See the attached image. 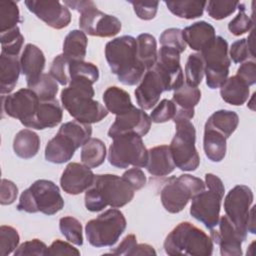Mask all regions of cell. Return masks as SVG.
<instances>
[{"instance_id":"cell-1","label":"cell","mask_w":256,"mask_h":256,"mask_svg":"<svg viewBox=\"0 0 256 256\" xmlns=\"http://www.w3.org/2000/svg\"><path fill=\"white\" fill-rule=\"evenodd\" d=\"M93 83L85 78L72 79L61 91L60 99L63 107L75 120L92 124L103 120L108 111L99 101L93 99Z\"/></svg>"},{"instance_id":"cell-2","label":"cell","mask_w":256,"mask_h":256,"mask_svg":"<svg viewBox=\"0 0 256 256\" xmlns=\"http://www.w3.org/2000/svg\"><path fill=\"white\" fill-rule=\"evenodd\" d=\"M105 58L111 72L124 85H136L146 72L137 58V42L133 36L124 35L107 42Z\"/></svg>"},{"instance_id":"cell-3","label":"cell","mask_w":256,"mask_h":256,"mask_svg":"<svg viewBox=\"0 0 256 256\" xmlns=\"http://www.w3.org/2000/svg\"><path fill=\"white\" fill-rule=\"evenodd\" d=\"M135 190L121 176L97 174L92 185L86 190L84 202L90 212H99L110 206L120 208L131 202Z\"/></svg>"},{"instance_id":"cell-4","label":"cell","mask_w":256,"mask_h":256,"mask_svg":"<svg viewBox=\"0 0 256 256\" xmlns=\"http://www.w3.org/2000/svg\"><path fill=\"white\" fill-rule=\"evenodd\" d=\"M163 247L166 254L171 256H210L213 252V241L192 223L181 222L166 236Z\"/></svg>"},{"instance_id":"cell-5","label":"cell","mask_w":256,"mask_h":256,"mask_svg":"<svg viewBox=\"0 0 256 256\" xmlns=\"http://www.w3.org/2000/svg\"><path fill=\"white\" fill-rule=\"evenodd\" d=\"M205 186L207 190H202L191 199L190 215L206 228L212 229L219 221L225 187L222 180L212 173L205 174Z\"/></svg>"},{"instance_id":"cell-6","label":"cell","mask_w":256,"mask_h":256,"mask_svg":"<svg viewBox=\"0 0 256 256\" xmlns=\"http://www.w3.org/2000/svg\"><path fill=\"white\" fill-rule=\"evenodd\" d=\"M64 207V200L58 186L47 179L36 180L24 190L19 199L17 209L27 213L41 212L54 215Z\"/></svg>"},{"instance_id":"cell-7","label":"cell","mask_w":256,"mask_h":256,"mask_svg":"<svg viewBox=\"0 0 256 256\" xmlns=\"http://www.w3.org/2000/svg\"><path fill=\"white\" fill-rule=\"evenodd\" d=\"M64 5L80 12L79 27L85 34L106 38L115 36L121 30V21L97 9L93 1H64Z\"/></svg>"},{"instance_id":"cell-8","label":"cell","mask_w":256,"mask_h":256,"mask_svg":"<svg viewBox=\"0 0 256 256\" xmlns=\"http://www.w3.org/2000/svg\"><path fill=\"white\" fill-rule=\"evenodd\" d=\"M126 225L124 214L116 208H111L86 223V238L94 247H111L125 231Z\"/></svg>"},{"instance_id":"cell-9","label":"cell","mask_w":256,"mask_h":256,"mask_svg":"<svg viewBox=\"0 0 256 256\" xmlns=\"http://www.w3.org/2000/svg\"><path fill=\"white\" fill-rule=\"evenodd\" d=\"M204 189L205 183L200 178L190 174L171 177L161 189V203L169 213H179L196 194Z\"/></svg>"},{"instance_id":"cell-10","label":"cell","mask_w":256,"mask_h":256,"mask_svg":"<svg viewBox=\"0 0 256 256\" xmlns=\"http://www.w3.org/2000/svg\"><path fill=\"white\" fill-rule=\"evenodd\" d=\"M176 132L169 145L175 167L182 171H194L200 164L195 147L196 130L190 120L175 123Z\"/></svg>"},{"instance_id":"cell-11","label":"cell","mask_w":256,"mask_h":256,"mask_svg":"<svg viewBox=\"0 0 256 256\" xmlns=\"http://www.w3.org/2000/svg\"><path fill=\"white\" fill-rule=\"evenodd\" d=\"M148 160V150L146 149L142 137L127 133L113 138L108 151V161L116 168H128L134 166L145 167Z\"/></svg>"},{"instance_id":"cell-12","label":"cell","mask_w":256,"mask_h":256,"mask_svg":"<svg viewBox=\"0 0 256 256\" xmlns=\"http://www.w3.org/2000/svg\"><path fill=\"white\" fill-rule=\"evenodd\" d=\"M228 50L226 39L216 36L213 43L200 52L205 65L206 84L210 89L220 88L228 78L231 64Z\"/></svg>"},{"instance_id":"cell-13","label":"cell","mask_w":256,"mask_h":256,"mask_svg":"<svg viewBox=\"0 0 256 256\" xmlns=\"http://www.w3.org/2000/svg\"><path fill=\"white\" fill-rule=\"evenodd\" d=\"M253 199V192L246 185L234 186L224 199L225 215L234 224L244 240L247 238L248 221Z\"/></svg>"},{"instance_id":"cell-14","label":"cell","mask_w":256,"mask_h":256,"mask_svg":"<svg viewBox=\"0 0 256 256\" xmlns=\"http://www.w3.org/2000/svg\"><path fill=\"white\" fill-rule=\"evenodd\" d=\"M1 101L3 113L20 120L25 127L35 116L40 103L37 94L29 88H21L13 94L2 95Z\"/></svg>"},{"instance_id":"cell-15","label":"cell","mask_w":256,"mask_h":256,"mask_svg":"<svg viewBox=\"0 0 256 256\" xmlns=\"http://www.w3.org/2000/svg\"><path fill=\"white\" fill-rule=\"evenodd\" d=\"M162 78L165 91L176 90L184 84L183 71L180 65V53L175 49L161 46L157 61L153 66Z\"/></svg>"},{"instance_id":"cell-16","label":"cell","mask_w":256,"mask_h":256,"mask_svg":"<svg viewBox=\"0 0 256 256\" xmlns=\"http://www.w3.org/2000/svg\"><path fill=\"white\" fill-rule=\"evenodd\" d=\"M26 7L39 19L54 29H63L71 21L68 7L57 0H26Z\"/></svg>"},{"instance_id":"cell-17","label":"cell","mask_w":256,"mask_h":256,"mask_svg":"<svg viewBox=\"0 0 256 256\" xmlns=\"http://www.w3.org/2000/svg\"><path fill=\"white\" fill-rule=\"evenodd\" d=\"M151 123L150 116L144 110L134 106L130 111L116 116L108 130V136L113 139L122 134L134 133L142 137L149 132Z\"/></svg>"},{"instance_id":"cell-18","label":"cell","mask_w":256,"mask_h":256,"mask_svg":"<svg viewBox=\"0 0 256 256\" xmlns=\"http://www.w3.org/2000/svg\"><path fill=\"white\" fill-rule=\"evenodd\" d=\"M217 229H210L211 240L219 245L222 256H241L242 242L245 240L241 237L234 224L224 215L219 217Z\"/></svg>"},{"instance_id":"cell-19","label":"cell","mask_w":256,"mask_h":256,"mask_svg":"<svg viewBox=\"0 0 256 256\" xmlns=\"http://www.w3.org/2000/svg\"><path fill=\"white\" fill-rule=\"evenodd\" d=\"M165 91V85L154 67L147 70L135 90V98L142 110L153 108L159 101L160 95Z\"/></svg>"},{"instance_id":"cell-20","label":"cell","mask_w":256,"mask_h":256,"mask_svg":"<svg viewBox=\"0 0 256 256\" xmlns=\"http://www.w3.org/2000/svg\"><path fill=\"white\" fill-rule=\"evenodd\" d=\"M95 174L91 168L77 162L69 163L60 178V186L70 195H78L86 191L93 183Z\"/></svg>"},{"instance_id":"cell-21","label":"cell","mask_w":256,"mask_h":256,"mask_svg":"<svg viewBox=\"0 0 256 256\" xmlns=\"http://www.w3.org/2000/svg\"><path fill=\"white\" fill-rule=\"evenodd\" d=\"M78 148H80L78 142L59 128L57 134L48 141L45 147V159L54 164H62L71 160Z\"/></svg>"},{"instance_id":"cell-22","label":"cell","mask_w":256,"mask_h":256,"mask_svg":"<svg viewBox=\"0 0 256 256\" xmlns=\"http://www.w3.org/2000/svg\"><path fill=\"white\" fill-rule=\"evenodd\" d=\"M201 99V91L197 87H191L184 83L174 90L172 101L176 105V113L172 119L174 123L191 120L194 117V107Z\"/></svg>"},{"instance_id":"cell-23","label":"cell","mask_w":256,"mask_h":256,"mask_svg":"<svg viewBox=\"0 0 256 256\" xmlns=\"http://www.w3.org/2000/svg\"><path fill=\"white\" fill-rule=\"evenodd\" d=\"M45 56L42 50L34 44H26L20 56L21 73L26 77L28 88L32 86L43 73Z\"/></svg>"},{"instance_id":"cell-24","label":"cell","mask_w":256,"mask_h":256,"mask_svg":"<svg viewBox=\"0 0 256 256\" xmlns=\"http://www.w3.org/2000/svg\"><path fill=\"white\" fill-rule=\"evenodd\" d=\"M182 36L189 47L198 52H202L209 47L216 38L215 28L206 21H198L182 30Z\"/></svg>"},{"instance_id":"cell-25","label":"cell","mask_w":256,"mask_h":256,"mask_svg":"<svg viewBox=\"0 0 256 256\" xmlns=\"http://www.w3.org/2000/svg\"><path fill=\"white\" fill-rule=\"evenodd\" d=\"M63 118V109L57 99L40 101L38 109L27 128L43 130L57 126Z\"/></svg>"},{"instance_id":"cell-26","label":"cell","mask_w":256,"mask_h":256,"mask_svg":"<svg viewBox=\"0 0 256 256\" xmlns=\"http://www.w3.org/2000/svg\"><path fill=\"white\" fill-rule=\"evenodd\" d=\"M147 171L153 176H166L173 172L175 164L167 145H160L148 150Z\"/></svg>"},{"instance_id":"cell-27","label":"cell","mask_w":256,"mask_h":256,"mask_svg":"<svg viewBox=\"0 0 256 256\" xmlns=\"http://www.w3.org/2000/svg\"><path fill=\"white\" fill-rule=\"evenodd\" d=\"M21 72L19 56L1 53L0 56V93L9 94L15 88Z\"/></svg>"},{"instance_id":"cell-28","label":"cell","mask_w":256,"mask_h":256,"mask_svg":"<svg viewBox=\"0 0 256 256\" xmlns=\"http://www.w3.org/2000/svg\"><path fill=\"white\" fill-rule=\"evenodd\" d=\"M221 98L228 104L241 106L249 98V86L238 75L227 78L220 87Z\"/></svg>"},{"instance_id":"cell-29","label":"cell","mask_w":256,"mask_h":256,"mask_svg":"<svg viewBox=\"0 0 256 256\" xmlns=\"http://www.w3.org/2000/svg\"><path fill=\"white\" fill-rule=\"evenodd\" d=\"M227 138L217 130L204 126L203 149L206 157L212 162H220L226 155Z\"/></svg>"},{"instance_id":"cell-30","label":"cell","mask_w":256,"mask_h":256,"mask_svg":"<svg viewBox=\"0 0 256 256\" xmlns=\"http://www.w3.org/2000/svg\"><path fill=\"white\" fill-rule=\"evenodd\" d=\"M103 101L107 111L116 116L130 111L134 107L129 93L117 86H110L104 91Z\"/></svg>"},{"instance_id":"cell-31","label":"cell","mask_w":256,"mask_h":256,"mask_svg":"<svg viewBox=\"0 0 256 256\" xmlns=\"http://www.w3.org/2000/svg\"><path fill=\"white\" fill-rule=\"evenodd\" d=\"M40 149V137L30 129L20 130L14 137L13 150L22 159H30L37 155Z\"/></svg>"},{"instance_id":"cell-32","label":"cell","mask_w":256,"mask_h":256,"mask_svg":"<svg viewBox=\"0 0 256 256\" xmlns=\"http://www.w3.org/2000/svg\"><path fill=\"white\" fill-rule=\"evenodd\" d=\"M88 39L86 34L81 30L70 31L63 42V55L71 60H84L86 56Z\"/></svg>"},{"instance_id":"cell-33","label":"cell","mask_w":256,"mask_h":256,"mask_svg":"<svg viewBox=\"0 0 256 256\" xmlns=\"http://www.w3.org/2000/svg\"><path fill=\"white\" fill-rule=\"evenodd\" d=\"M239 123V116L236 112L221 109L215 111L206 121L205 126L211 127L226 138H229L232 133L236 130Z\"/></svg>"},{"instance_id":"cell-34","label":"cell","mask_w":256,"mask_h":256,"mask_svg":"<svg viewBox=\"0 0 256 256\" xmlns=\"http://www.w3.org/2000/svg\"><path fill=\"white\" fill-rule=\"evenodd\" d=\"M137 42V58L145 67L146 71L151 69L157 61V42L153 35L142 33L136 38Z\"/></svg>"},{"instance_id":"cell-35","label":"cell","mask_w":256,"mask_h":256,"mask_svg":"<svg viewBox=\"0 0 256 256\" xmlns=\"http://www.w3.org/2000/svg\"><path fill=\"white\" fill-rule=\"evenodd\" d=\"M106 146L98 138H90L81 149V161L89 168L100 166L106 158Z\"/></svg>"},{"instance_id":"cell-36","label":"cell","mask_w":256,"mask_h":256,"mask_svg":"<svg viewBox=\"0 0 256 256\" xmlns=\"http://www.w3.org/2000/svg\"><path fill=\"white\" fill-rule=\"evenodd\" d=\"M169 11L179 18L195 19L203 15L207 1L184 0V1H165Z\"/></svg>"},{"instance_id":"cell-37","label":"cell","mask_w":256,"mask_h":256,"mask_svg":"<svg viewBox=\"0 0 256 256\" xmlns=\"http://www.w3.org/2000/svg\"><path fill=\"white\" fill-rule=\"evenodd\" d=\"M253 32L254 30L252 29L248 38L239 39L231 44L228 54L230 60H232L234 63H243L250 59H255Z\"/></svg>"},{"instance_id":"cell-38","label":"cell","mask_w":256,"mask_h":256,"mask_svg":"<svg viewBox=\"0 0 256 256\" xmlns=\"http://www.w3.org/2000/svg\"><path fill=\"white\" fill-rule=\"evenodd\" d=\"M205 65L200 53H192L188 56L185 65L186 84L191 87H197L204 77Z\"/></svg>"},{"instance_id":"cell-39","label":"cell","mask_w":256,"mask_h":256,"mask_svg":"<svg viewBox=\"0 0 256 256\" xmlns=\"http://www.w3.org/2000/svg\"><path fill=\"white\" fill-rule=\"evenodd\" d=\"M20 22V12L17 3L12 0L0 1V33L17 27V24Z\"/></svg>"},{"instance_id":"cell-40","label":"cell","mask_w":256,"mask_h":256,"mask_svg":"<svg viewBox=\"0 0 256 256\" xmlns=\"http://www.w3.org/2000/svg\"><path fill=\"white\" fill-rule=\"evenodd\" d=\"M1 53L18 56L24 43V37L20 32L19 27H15L11 30L0 33Z\"/></svg>"},{"instance_id":"cell-41","label":"cell","mask_w":256,"mask_h":256,"mask_svg":"<svg viewBox=\"0 0 256 256\" xmlns=\"http://www.w3.org/2000/svg\"><path fill=\"white\" fill-rule=\"evenodd\" d=\"M59 229L67 241L77 246L83 245L82 225L78 219L72 216H65L60 218Z\"/></svg>"},{"instance_id":"cell-42","label":"cell","mask_w":256,"mask_h":256,"mask_svg":"<svg viewBox=\"0 0 256 256\" xmlns=\"http://www.w3.org/2000/svg\"><path fill=\"white\" fill-rule=\"evenodd\" d=\"M68 74L70 81L75 78H85L94 84L99 79V70L97 66L91 62H85L84 60H70Z\"/></svg>"},{"instance_id":"cell-43","label":"cell","mask_w":256,"mask_h":256,"mask_svg":"<svg viewBox=\"0 0 256 256\" xmlns=\"http://www.w3.org/2000/svg\"><path fill=\"white\" fill-rule=\"evenodd\" d=\"M29 89L33 90L37 94L40 101H47L55 99L58 92V84L49 73H42L38 80L30 86Z\"/></svg>"},{"instance_id":"cell-44","label":"cell","mask_w":256,"mask_h":256,"mask_svg":"<svg viewBox=\"0 0 256 256\" xmlns=\"http://www.w3.org/2000/svg\"><path fill=\"white\" fill-rule=\"evenodd\" d=\"M238 14L228 23V30L235 36H240L254 27V19L246 14L245 5L243 3L238 4Z\"/></svg>"},{"instance_id":"cell-45","label":"cell","mask_w":256,"mask_h":256,"mask_svg":"<svg viewBox=\"0 0 256 256\" xmlns=\"http://www.w3.org/2000/svg\"><path fill=\"white\" fill-rule=\"evenodd\" d=\"M19 234L18 231L7 225H2L0 227V255L7 256L15 251L19 244Z\"/></svg>"},{"instance_id":"cell-46","label":"cell","mask_w":256,"mask_h":256,"mask_svg":"<svg viewBox=\"0 0 256 256\" xmlns=\"http://www.w3.org/2000/svg\"><path fill=\"white\" fill-rule=\"evenodd\" d=\"M238 1H208L206 4V10L208 15L215 20H222L232 13L238 7Z\"/></svg>"},{"instance_id":"cell-47","label":"cell","mask_w":256,"mask_h":256,"mask_svg":"<svg viewBox=\"0 0 256 256\" xmlns=\"http://www.w3.org/2000/svg\"><path fill=\"white\" fill-rule=\"evenodd\" d=\"M70 60L67 59L63 54L57 55L50 66L49 74L62 86L69 85L70 79L68 74Z\"/></svg>"},{"instance_id":"cell-48","label":"cell","mask_w":256,"mask_h":256,"mask_svg":"<svg viewBox=\"0 0 256 256\" xmlns=\"http://www.w3.org/2000/svg\"><path fill=\"white\" fill-rule=\"evenodd\" d=\"M161 46L175 49L180 54L185 51L186 43L182 36V30L179 28H168L164 30L160 35Z\"/></svg>"},{"instance_id":"cell-49","label":"cell","mask_w":256,"mask_h":256,"mask_svg":"<svg viewBox=\"0 0 256 256\" xmlns=\"http://www.w3.org/2000/svg\"><path fill=\"white\" fill-rule=\"evenodd\" d=\"M176 105L172 100L162 99L150 114V119L154 123H164L174 118Z\"/></svg>"},{"instance_id":"cell-50","label":"cell","mask_w":256,"mask_h":256,"mask_svg":"<svg viewBox=\"0 0 256 256\" xmlns=\"http://www.w3.org/2000/svg\"><path fill=\"white\" fill-rule=\"evenodd\" d=\"M15 256H26V255H37V256H48L47 245L39 239H32L22 243L14 251Z\"/></svg>"},{"instance_id":"cell-51","label":"cell","mask_w":256,"mask_h":256,"mask_svg":"<svg viewBox=\"0 0 256 256\" xmlns=\"http://www.w3.org/2000/svg\"><path fill=\"white\" fill-rule=\"evenodd\" d=\"M133 5L134 12L142 20H151L156 16L158 1H128Z\"/></svg>"},{"instance_id":"cell-52","label":"cell","mask_w":256,"mask_h":256,"mask_svg":"<svg viewBox=\"0 0 256 256\" xmlns=\"http://www.w3.org/2000/svg\"><path fill=\"white\" fill-rule=\"evenodd\" d=\"M17 195V186L10 180L2 179L0 188V203L2 205H10L16 200Z\"/></svg>"},{"instance_id":"cell-53","label":"cell","mask_w":256,"mask_h":256,"mask_svg":"<svg viewBox=\"0 0 256 256\" xmlns=\"http://www.w3.org/2000/svg\"><path fill=\"white\" fill-rule=\"evenodd\" d=\"M122 177L132 186V188L135 191L140 190L146 184V176L144 172L138 167H134L126 170L122 174Z\"/></svg>"},{"instance_id":"cell-54","label":"cell","mask_w":256,"mask_h":256,"mask_svg":"<svg viewBox=\"0 0 256 256\" xmlns=\"http://www.w3.org/2000/svg\"><path fill=\"white\" fill-rule=\"evenodd\" d=\"M55 255H75L79 256L80 251L73 247L70 243L62 241V240H55L52 244L48 247V256H55Z\"/></svg>"},{"instance_id":"cell-55","label":"cell","mask_w":256,"mask_h":256,"mask_svg":"<svg viewBox=\"0 0 256 256\" xmlns=\"http://www.w3.org/2000/svg\"><path fill=\"white\" fill-rule=\"evenodd\" d=\"M242 78L250 87L256 82V63L254 60H248L241 63L240 67L237 70V74Z\"/></svg>"},{"instance_id":"cell-56","label":"cell","mask_w":256,"mask_h":256,"mask_svg":"<svg viewBox=\"0 0 256 256\" xmlns=\"http://www.w3.org/2000/svg\"><path fill=\"white\" fill-rule=\"evenodd\" d=\"M136 245V236L134 234H129L122 240V242L116 248L111 250L110 253L113 255H131Z\"/></svg>"},{"instance_id":"cell-57","label":"cell","mask_w":256,"mask_h":256,"mask_svg":"<svg viewBox=\"0 0 256 256\" xmlns=\"http://www.w3.org/2000/svg\"><path fill=\"white\" fill-rule=\"evenodd\" d=\"M131 255H156V251L149 244H137Z\"/></svg>"}]
</instances>
